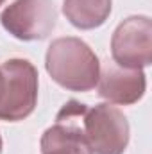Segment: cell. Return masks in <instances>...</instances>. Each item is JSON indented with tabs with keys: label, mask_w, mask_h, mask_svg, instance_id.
I'll list each match as a JSON object with an SVG mask.
<instances>
[{
	"label": "cell",
	"mask_w": 152,
	"mask_h": 154,
	"mask_svg": "<svg viewBox=\"0 0 152 154\" xmlns=\"http://www.w3.org/2000/svg\"><path fill=\"white\" fill-rule=\"evenodd\" d=\"M82 131L93 154H123L129 143V122L113 104L82 109Z\"/></svg>",
	"instance_id": "obj_3"
},
{
	"label": "cell",
	"mask_w": 152,
	"mask_h": 154,
	"mask_svg": "<svg viewBox=\"0 0 152 154\" xmlns=\"http://www.w3.org/2000/svg\"><path fill=\"white\" fill-rule=\"evenodd\" d=\"M97 88L99 95L111 104L129 106L143 97L147 81L141 68H125L111 61L100 68Z\"/></svg>",
	"instance_id": "obj_7"
},
{
	"label": "cell",
	"mask_w": 152,
	"mask_h": 154,
	"mask_svg": "<svg viewBox=\"0 0 152 154\" xmlns=\"http://www.w3.org/2000/svg\"><path fill=\"white\" fill-rule=\"evenodd\" d=\"M113 0H65L63 13L66 20L82 31L100 27L111 14Z\"/></svg>",
	"instance_id": "obj_8"
},
{
	"label": "cell",
	"mask_w": 152,
	"mask_h": 154,
	"mask_svg": "<svg viewBox=\"0 0 152 154\" xmlns=\"http://www.w3.org/2000/svg\"><path fill=\"white\" fill-rule=\"evenodd\" d=\"M113 61L125 68H143L152 63V22L149 16H129L113 32Z\"/></svg>",
	"instance_id": "obj_5"
},
{
	"label": "cell",
	"mask_w": 152,
	"mask_h": 154,
	"mask_svg": "<svg viewBox=\"0 0 152 154\" xmlns=\"http://www.w3.org/2000/svg\"><path fill=\"white\" fill-rule=\"evenodd\" d=\"M84 104L70 100L57 113L56 124L41 136V154H93L84 131L77 124Z\"/></svg>",
	"instance_id": "obj_6"
},
{
	"label": "cell",
	"mask_w": 152,
	"mask_h": 154,
	"mask_svg": "<svg viewBox=\"0 0 152 154\" xmlns=\"http://www.w3.org/2000/svg\"><path fill=\"white\" fill-rule=\"evenodd\" d=\"M38 102V70L27 59H9L0 65V120L20 122Z\"/></svg>",
	"instance_id": "obj_2"
},
{
	"label": "cell",
	"mask_w": 152,
	"mask_h": 154,
	"mask_svg": "<svg viewBox=\"0 0 152 154\" xmlns=\"http://www.w3.org/2000/svg\"><path fill=\"white\" fill-rule=\"evenodd\" d=\"M0 152H2V136H0Z\"/></svg>",
	"instance_id": "obj_9"
},
{
	"label": "cell",
	"mask_w": 152,
	"mask_h": 154,
	"mask_svg": "<svg viewBox=\"0 0 152 154\" xmlns=\"http://www.w3.org/2000/svg\"><path fill=\"white\" fill-rule=\"evenodd\" d=\"M2 4H4V0H0V5H2Z\"/></svg>",
	"instance_id": "obj_10"
},
{
	"label": "cell",
	"mask_w": 152,
	"mask_h": 154,
	"mask_svg": "<svg viewBox=\"0 0 152 154\" xmlns=\"http://www.w3.org/2000/svg\"><path fill=\"white\" fill-rule=\"evenodd\" d=\"M0 22L16 39H45L57 22L56 4L52 0H14L2 11Z\"/></svg>",
	"instance_id": "obj_4"
},
{
	"label": "cell",
	"mask_w": 152,
	"mask_h": 154,
	"mask_svg": "<svg viewBox=\"0 0 152 154\" xmlns=\"http://www.w3.org/2000/svg\"><path fill=\"white\" fill-rule=\"evenodd\" d=\"M48 75L70 91H90L97 86L100 63L97 54L81 38L54 39L45 56Z\"/></svg>",
	"instance_id": "obj_1"
}]
</instances>
